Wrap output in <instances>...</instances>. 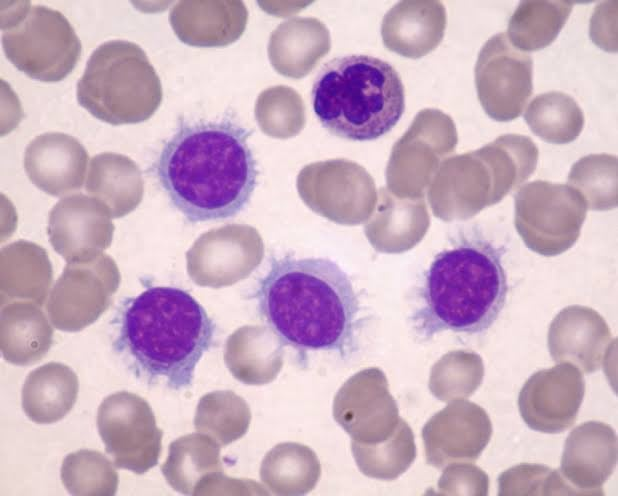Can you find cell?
I'll return each instance as SVG.
<instances>
[{
    "label": "cell",
    "mask_w": 618,
    "mask_h": 496,
    "mask_svg": "<svg viewBox=\"0 0 618 496\" xmlns=\"http://www.w3.org/2000/svg\"><path fill=\"white\" fill-rule=\"evenodd\" d=\"M112 348L125 367L152 387L191 386L197 363L213 345L216 325L187 291L149 286L126 297L112 320Z\"/></svg>",
    "instance_id": "3"
},
{
    "label": "cell",
    "mask_w": 618,
    "mask_h": 496,
    "mask_svg": "<svg viewBox=\"0 0 618 496\" xmlns=\"http://www.w3.org/2000/svg\"><path fill=\"white\" fill-rule=\"evenodd\" d=\"M616 463L615 431L603 422L588 421L568 435L559 472L577 494L603 495L602 485Z\"/></svg>",
    "instance_id": "12"
},
{
    "label": "cell",
    "mask_w": 618,
    "mask_h": 496,
    "mask_svg": "<svg viewBox=\"0 0 618 496\" xmlns=\"http://www.w3.org/2000/svg\"><path fill=\"white\" fill-rule=\"evenodd\" d=\"M97 428L116 467L144 474L157 465L163 432L144 398L128 391L107 396L98 407Z\"/></svg>",
    "instance_id": "8"
},
{
    "label": "cell",
    "mask_w": 618,
    "mask_h": 496,
    "mask_svg": "<svg viewBox=\"0 0 618 496\" xmlns=\"http://www.w3.org/2000/svg\"><path fill=\"white\" fill-rule=\"evenodd\" d=\"M61 480L74 496H113L118 488V473L113 464L102 453L88 449L64 458Z\"/></svg>",
    "instance_id": "20"
},
{
    "label": "cell",
    "mask_w": 618,
    "mask_h": 496,
    "mask_svg": "<svg viewBox=\"0 0 618 496\" xmlns=\"http://www.w3.org/2000/svg\"><path fill=\"white\" fill-rule=\"evenodd\" d=\"M446 23V8L441 1H402L384 18V43L405 57L419 58L440 44Z\"/></svg>",
    "instance_id": "13"
},
{
    "label": "cell",
    "mask_w": 618,
    "mask_h": 496,
    "mask_svg": "<svg viewBox=\"0 0 618 496\" xmlns=\"http://www.w3.org/2000/svg\"><path fill=\"white\" fill-rule=\"evenodd\" d=\"M571 178L580 184L594 207L608 208L616 203V161L605 155H592L578 162Z\"/></svg>",
    "instance_id": "22"
},
{
    "label": "cell",
    "mask_w": 618,
    "mask_h": 496,
    "mask_svg": "<svg viewBox=\"0 0 618 496\" xmlns=\"http://www.w3.org/2000/svg\"><path fill=\"white\" fill-rule=\"evenodd\" d=\"M491 435V420L481 406L465 399L454 400L423 429L427 462L436 468L474 462Z\"/></svg>",
    "instance_id": "11"
},
{
    "label": "cell",
    "mask_w": 618,
    "mask_h": 496,
    "mask_svg": "<svg viewBox=\"0 0 618 496\" xmlns=\"http://www.w3.org/2000/svg\"><path fill=\"white\" fill-rule=\"evenodd\" d=\"M51 343V331L34 308L16 306L5 312L2 322V351L15 365L38 362Z\"/></svg>",
    "instance_id": "18"
},
{
    "label": "cell",
    "mask_w": 618,
    "mask_h": 496,
    "mask_svg": "<svg viewBox=\"0 0 618 496\" xmlns=\"http://www.w3.org/2000/svg\"><path fill=\"white\" fill-rule=\"evenodd\" d=\"M78 377L61 363L45 364L28 374L22 388V408L37 424H52L73 408L78 395Z\"/></svg>",
    "instance_id": "15"
},
{
    "label": "cell",
    "mask_w": 618,
    "mask_h": 496,
    "mask_svg": "<svg viewBox=\"0 0 618 496\" xmlns=\"http://www.w3.org/2000/svg\"><path fill=\"white\" fill-rule=\"evenodd\" d=\"M211 451L197 434L185 435L170 443L161 472L177 492L192 494V489L208 462Z\"/></svg>",
    "instance_id": "21"
},
{
    "label": "cell",
    "mask_w": 618,
    "mask_h": 496,
    "mask_svg": "<svg viewBox=\"0 0 618 496\" xmlns=\"http://www.w3.org/2000/svg\"><path fill=\"white\" fill-rule=\"evenodd\" d=\"M313 111L331 134L371 141L388 133L405 109L397 70L374 56L351 54L328 61L311 89Z\"/></svg>",
    "instance_id": "5"
},
{
    "label": "cell",
    "mask_w": 618,
    "mask_h": 496,
    "mask_svg": "<svg viewBox=\"0 0 618 496\" xmlns=\"http://www.w3.org/2000/svg\"><path fill=\"white\" fill-rule=\"evenodd\" d=\"M438 488L443 490L441 493L452 488H479L487 494L488 476L474 465L454 463L443 471Z\"/></svg>",
    "instance_id": "24"
},
{
    "label": "cell",
    "mask_w": 618,
    "mask_h": 496,
    "mask_svg": "<svg viewBox=\"0 0 618 496\" xmlns=\"http://www.w3.org/2000/svg\"><path fill=\"white\" fill-rule=\"evenodd\" d=\"M251 131L231 121H182L153 170L171 204L190 223L232 218L250 202L259 170Z\"/></svg>",
    "instance_id": "1"
},
{
    "label": "cell",
    "mask_w": 618,
    "mask_h": 496,
    "mask_svg": "<svg viewBox=\"0 0 618 496\" xmlns=\"http://www.w3.org/2000/svg\"><path fill=\"white\" fill-rule=\"evenodd\" d=\"M606 2L596 7L591 19V37L602 49L616 51V22H607L616 16V7L605 17Z\"/></svg>",
    "instance_id": "25"
},
{
    "label": "cell",
    "mask_w": 618,
    "mask_h": 496,
    "mask_svg": "<svg viewBox=\"0 0 618 496\" xmlns=\"http://www.w3.org/2000/svg\"><path fill=\"white\" fill-rule=\"evenodd\" d=\"M524 119L536 135L552 143L574 140L584 125L582 109L574 98L561 91L537 95L529 103Z\"/></svg>",
    "instance_id": "19"
},
{
    "label": "cell",
    "mask_w": 618,
    "mask_h": 496,
    "mask_svg": "<svg viewBox=\"0 0 618 496\" xmlns=\"http://www.w3.org/2000/svg\"><path fill=\"white\" fill-rule=\"evenodd\" d=\"M2 46L8 60L32 79L57 82L75 68L81 41L58 10L32 5L2 26Z\"/></svg>",
    "instance_id": "7"
},
{
    "label": "cell",
    "mask_w": 618,
    "mask_h": 496,
    "mask_svg": "<svg viewBox=\"0 0 618 496\" xmlns=\"http://www.w3.org/2000/svg\"><path fill=\"white\" fill-rule=\"evenodd\" d=\"M585 393L577 367L563 364L531 375L520 390L518 407L525 424L542 433H561L576 421Z\"/></svg>",
    "instance_id": "10"
},
{
    "label": "cell",
    "mask_w": 618,
    "mask_h": 496,
    "mask_svg": "<svg viewBox=\"0 0 618 496\" xmlns=\"http://www.w3.org/2000/svg\"><path fill=\"white\" fill-rule=\"evenodd\" d=\"M163 97L160 78L136 43L113 39L90 55L77 83V100L97 119L113 125L149 119Z\"/></svg>",
    "instance_id": "6"
},
{
    "label": "cell",
    "mask_w": 618,
    "mask_h": 496,
    "mask_svg": "<svg viewBox=\"0 0 618 496\" xmlns=\"http://www.w3.org/2000/svg\"><path fill=\"white\" fill-rule=\"evenodd\" d=\"M483 380V365L470 370L446 369L434 366L430 389L432 394L443 402L454 401L471 396Z\"/></svg>",
    "instance_id": "23"
},
{
    "label": "cell",
    "mask_w": 618,
    "mask_h": 496,
    "mask_svg": "<svg viewBox=\"0 0 618 496\" xmlns=\"http://www.w3.org/2000/svg\"><path fill=\"white\" fill-rule=\"evenodd\" d=\"M231 2L178 1L169 12V22L176 36L192 46L228 44L239 30L236 9Z\"/></svg>",
    "instance_id": "16"
},
{
    "label": "cell",
    "mask_w": 618,
    "mask_h": 496,
    "mask_svg": "<svg viewBox=\"0 0 618 496\" xmlns=\"http://www.w3.org/2000/svg\"><path fill=\"white\" fill-rule=\"evenodd\" d=\"M86 152L72 136L49 132L37 136L26 150L25 166L31 179L52 194L80 184Z\"/></svg>",
    "instance_id": "14"
},
{
    "label": "cell",
    "mask_w": 618,
    "mask_h": 496,
    "mask_svg": "<svg viewBox=\"0 0 618 496\" xmlns=\"http://www.w3.org/2000/svg\"><path fill=\"white\" fill-rule=\"evenodd\" d=\"M254 298L279 340L343 359L357 346L360 302L347 273L327 258H272Z\"/></svg>",
    "instance_id": "2"
},
{
    "label": "cell",
    "mask_w": 618,
    "mask_h": 496,
    "mask_svg": "<svg viewBox=\"0 0 618 496\" xmlns=\"http://www.w3.org/2000/svg\"><path fill=\"white\" fill-rule=\"evenodd\" d=\"M507 293L501 248L481 237L462 239L439 252L424 273L411 318L415 334L428 341L443 331L483 333L499 317Z\"/></svg>",
    "instance_id": "4"
},
{
    "label": "cell",
    "mask_w": 618,
    "mask_h": 496,
    "mask_svg": "<svg viewBox=\"0 0 618 496\" xmlns=\"http://www.w3.org/2000/svg\"><path fill=\"white\" fill-rule=\"evenodd\" d=\"M573 7L567 1H521L513 12L507 37L520 51H536L551 44Z\"/></svg>",
    "instance_id": "17"
},
{
    "label": "cell",
    "mask_w": 618,
    "mask_h": 496,
    "mask_svg": "<svg viewBox=\"0 0 618 496\" xmlns=\"http://www.w3.org/2000/svg\"><path fill=\"white\" fill-rule=\"evenodd\" d=\"M532 71L530 55L515 48L505 32L487 40L474 75L478 99L489 117L506 122L522 114L532 94Z\"/></svg>",
    "instance_id": "9"
}]
</instances>
